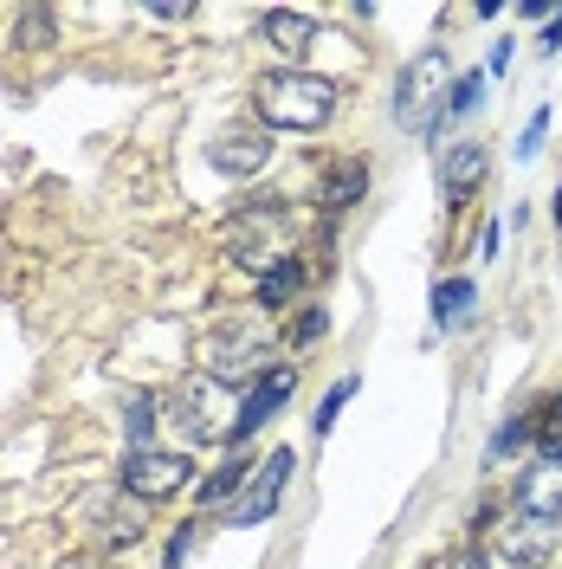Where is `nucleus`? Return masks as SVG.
<instances>
[{
  "mask_svg": "<svg viewBox=\"0 0 562 569\" xmlns=\"http://www.w3.org/2000/svg\"><path fill=\"white\" fill-rule=\"evenodd\" d=\"M362 188H369V162L343 156V162H330V169H323V181H317V208L337 220V213H350L355 201H362Z\"/></svg>",
  "mask_w": 562,
  "mask_h": 569,
  "instance_id": "nucleus-12",
  "label": "nucleus"
},
{
  "mask_svg": "<svg viewBox=\"0 0 562 569\" xmlns=\"http://www.w3.org/2000/svg\"><path fill=\"white\" fill-rule=\"evenodd\" d=\"M350 395H355V376H343L337 389L317 401V433H330V427H337V415H343V401H350Z\"/></svg>",
  "mask_w": 562,
  "mask_h": 569,
  "instance_id": "nucleus-23",
  "label": "nucleus"
},
{
  "mask_svg": "<svg viewBox=\"0 0 562 569\" xmlns=\"http://www.w3.org/2000/svg\"><path fill=\"white\" fill-rule=\"evenodd\" d=\"M284 401H291V369H265V376L240 395V427H233V447H240V440H252V433H259V427L284 408Z\"/></svg>",
  "mask_w": 562,
  "mask_h": 569,
  "instance_id": "nucleus-9",
  "label": "nucleus"
},
{
  "mask_svg": "<svg viewBox=\"0 0 562 569\" xmlns=\"http://www.w3.org/2000/svg\"><path fill=\"white\" fill-rule=\"evenodd\" d=\"M66 569H104V563H84V557H78V563H66Z\"/></svg>",
  "mask_w": 562,
  "mask_h": 569,
  "instance_id": "nucleus-29",
  "label": "nucleus"
},
{
  "mask_svg": "<svg viewBox=\"0 0 562 569\" xmlns=\"http://www.w3.org/2000/svg\"><path fill=\"white\" fill-rule=\"evenodd\" d=\"M181 427H188V440H233V427H240V395L227 389L220 376H194L188 389H181Z\"/></svg>",
  "mask_w": 562,
  "mask_h": 569,
  "instance_id": "nucleus-4",
  "label": "nucleus"
},
{
  "mask_svg": "<svg viewBox=\"0 0 562 569\" xmlns=\"http://www.w3.org/2000/svg\"><path fill=\"white\" fill-rule=\"evenodd\" d=\"M479 91H485V71H459L453 98H446V117H472L479 110Z\"/></svg>",
  "mask_w": 562,
  "mask_h": 569,
  "instance_id": "nucleus-21",
  "label": "nucleus"
},
{
  "mask_svg": "<svg viewBox=\"0 0 562 569\" xmlns=\"http://www.w3.org/2000/svg\"><path fill=\"white\" fill-rule=\"evenodd\" d=\"M440 569H492V557L485 550H465V557H453V563H440Z\"/></svg>",
  "mask_w": 562,
  "mask_h": 569,
  "instance_id": "nucleus-27",
  "label": "nucleus"
},
{
  "mask_svg": "<svg viewBox=\"0 0 562 569\" xmlns=\"http://www.w3.org/2000/svg\"><path fill=\"white\" fill-rule=\"evenodd\" d=\"M265 350H272V343H265V337H247V330H220V337H213V362H208V376H220V382H233V376H252V369H259V362H265Z\"/></svg>",
  "mask_w": 562,
  "mask_h": 569,
  "instance_id": "nucleus-11",
  "label": "nucleus"
},
{
  "mask_svg": "<svg viewBox=\"0 0 562 569\" xmlns=\"http://www.w3.org/2000/svg\"><path fill=\"white\" fill-rule=\"evenodd\" d=\"M247 479H252V460H240V453H233V460H220V466H213V479L201 486V505H227Z\"/></svg>",
  "mask_w": 562,
  "mask_h": 569,
  "instance_id": "nucleus-17",
  "label": "nucleus"
},
{
  "mask_svg": "<svg viewBox=\"0 0 562 569\" xmlns=\"http://www.w3.org/2000/svg\"><path fill=\"white\" fill-rule=\"evenodd\" d=\"M485 169H492L485 142H459V149H446V162H440V201H446V208L472 201L479 181H485Z\"/></svg>",
  "mask_w": 562,
  "mask_h": 569,
  "instance_id": "nucleus-10",
  "label": "nucleus"
},
{
  "mask_svg": "<svg viewBox=\"0 0 562 569\" xmlns=\"http://www.w3.org/2000/svg\"><path fill=\"white\" fill-rule=\"evenodd\" d=\"M227 252L240 266H252V272H272L279 259H291V208L284 201H252L247 213H233Z\"/></svg>",
  "mask_w": 562,
  "mask_h": 569,
  "instance_id": "nucleus-3",
  "label": "nucleus"
},
{
  "mask_svg": "<svg viewBox=\"0 0 562 569\" xmlns=\"http://www.w3.org/2000/svg\"><path fill=\"white\" fill-rule=\"evenodd\" d=\"M252 104H259L265 130H298L304 137V130H323L337 117V84L317 78V71H265Z\"/></svg>",
  "mask_w": 562,
  "mask_h": 569,
  "instance_id": "nucleus-1",
  "label": "nucleus"
},
{
  "mask_svg": "<svg viewBox=\"0 0 562 569\" xmlns=\"http://www.w3.org/2000/svg\"><path fill=\"white\" fill-rule=\"evenodd\" d=\"M188 479H194V460L188 453L149 447V453H130L123 460V498H137V505H162V498L188 492Z\"/></svg>",
  "mask_w": 562,
  "mask_h": 569,
  "instance_id": "nucleus-5",
  "label": "nucleus"
},
{
  "mask_svg": "<svg viewBox=\"0 0 562 569\" xmlns=\"http://www.w3.org/2000/svg\"><path fill=\"white\" fill-rule=\"evenodd\" d=\"M556 46H562V13L550 20V27H543V52H556Z\"/></svg>",
  "mask_w": 562,
  "mask_h": 569,
  "instance_id": "nucleus-28",
  "label": "nucleus"
},
{
  "mask_svg": "<svg viewBox=\"0 0 562 569\" xmlns=\"http://www.w3.org/2000/svg\"><path fill=\"white\" fill-rule=\"evenodd\" d=\"M123 421H130V453H149V440H155V421H162V415H155V395H137Z\"/></svg>",
  "mask_w": 562,
  "mask_h": 569,
  "instance_id": "nucleus-20",
  "label": "nucleus"
},
{
  "mask_svg": "<svg viewBox=\"0 0 562 569\" xmlns=\"http://www.w3.org/2000/svg\"><path fill=\"white\" fill-rule=\"evenodd\" d=\"M188 543H194V525H181V531L169 537V563H162V569H181V563H188Z\"/></svg>",
  "mask_w": 562,
  "mask_h": 569,
  "instance_id": "nucleus-25",
  "label": "nucleus"
},
{
  "mask_svg": "<svg viewBox=\"0 0 562 569\" xmlns=\"http://www.w3.org/2000/svg\"><path fill=\"white\" fill-rule=\"evenodd\" d=\"M543 137H550V110H536V117H530V123H524V137H518V156H524V162H530V156L543 149Z\"/></svg>",
  "mask_w": 562,
  "mask_h": 569,
  "instance_id": "nucleus-24",
  "label": "nucleus"
},
{
  "mask_svg": "<svg viewBox=\"0 0 562 569\" xmlns=\"http://www.w3.org/2000/svg\"><path fill=\"white\" fill-rule=\"evenodd\" d=\"M518 511H530V518H562V460H536L518 479Z\"/></svg>",
  "mask_w": 562,
  "mask_h": 569,
  "instance_id": "nucleus-13",
  "label": "nucleus"
},
{
  "mask_svg": "<svg viewBox=\"0 0 562 569\" xmlns=\"http://www.w3.org/2000/svg\"><path fill=\"white\" fill-rule=\"evenodd\" d=\"M472 298H479L472 279H440V284H433V323H440V330H453V323L472 311Z\"/></svg>",
  "mask_w": 562,
  "mask_h": 569,
  "instance_id": "nucleus-16",
  "label": "nucleus"
},
{
  "mask_svg": "<svg viewBox=\"0 0 562 569\" xmlns=\"http://www.w3.org/2000/svg\"><path fill=\"white\" fill-rule=\"evenodd\" d=\"M453 84H459L453 52H446V46H426L421 59L401 71V84H394V123H401V130H440Z\"/></svg>",
  "mask_w": 562,
  "mask_h": 569,
  "instance_id": "nucleus-2",
  "label": "nucleus"
},
{
  "mask_svg": "<svg viewBox=\"0 0 562 569\" xmlns=\"http://www.w3.org/2000/svg\"><path fill=\"white\" fill-rule=\"evenodd\" d=\"M311 337H323V311H311V318H298V330H291V343H311Z\"/></svg>",
  "mask_w": 562,
  "mask_h": 569,
  "instance_id": "nucleus-26",
  "label": "nucleus"
},
{
  "mask_svg": "<svg viewBox=\"0 0 562 569\" xmlns=\"http://www.w3.org/2000/svg\"><path fill=\"white\" fill-rule=\"evenodd\" d=\"M298 291H304V259H298V252H291V259H279L272 272H259V305H265V311L291 305Z\"/></svg>",
  "mask_w": 562,
  "mask_h": 569,
  "instance_id": "nucleus-15",
  "label": "nucleus"
},
{
  "mask_svg": "<svg viewBox=\"0 0 562 569\" xmlns=\"http://www.w3.org/2000/svg\"><path fill=\"white\" fill-rule=\"evenodd\" d=\"M536 460H562V389L536 408Z\"/></svg>",
  "mask_w": 562,
  "mask_h": 569,
  "instance_id": "nucleus-18",
  "label": "nucleus"
},
{
  "mask_svg": "<svg viewBox=\"0 0 562 569\" xmlns=\"http://www.w3.org/2000/svg\"><path fill=\"white\" fill-rule=\"evenodd\" d=\"M291 447H272L265 460L252 466V479L240 486V498H233V511H227V525H265L272 511H279V498H284V486H291Z\"/></svg>",
  "mask_w": 562,
  "mask_h": 569,
  "instance_id": "nucleus-6",
  "label": "nucleus"
},
{
  "mask_svg": "<svg viewBox=\"0 0 562 569\" xmlns=\"http://www.w3.org/2000/svg\"><path fill=\"white\" fill-rule=\"evenodd\" d=\"M556 537H562V518H530V511H511V518H498V531H492V557L498 563H543L550 550H556Z\"/></svg>",
  "mask_w": 562,
  "mask_h": 569,
  "instance_id": "nucleus-7",
  "label": "nucleus"
},
{
  "mask_svg": "<svg viewBox=\"0 0 562 569\" xmlns=\"http://www.w3.org/2000/svg\"><path fill=\"white\" fill-rule=\"evenodd\" d=\"M530 433H536V415H518V421H504L492 433V447H485V466H504V453H518Z\"/></svg>",
  "mask_w": 562,
  "mask_h": 569,
  "instance_id": "nucleus-19",
  "label": "nucleus"
},
{
  "mask_svg": "<svg viewBox=\"0 0 562 569\" xmlns=\"http://www.w3.org/2000/svg\"><path fill=\"white\" fill-rule=\"evenodd\" d=\"M259 39L272 46V52H284V59H298L304 46L317 39L311 13H291V7H272V13H259Z\"/></svg>",
  "mask_w": 562,
  "mask_h": 569,
  "instance_id": "nucleus-14",
  "label": "nucleus"
},
{
  "mask_svg": "<svg viewBox=\"0 0 562 569\" xmlns=\"http://www.w3.org/2000/svg\"><path fill=\"white\" fill-rule=\"evenodd\" d=\"M208 162L220 176H259L265 162H272V137L265 130H220L208 142Z\"/></svg>",
  "mask_w": 562,
  "mask_h": 569,
  "instance_id": "nucleus-8",
  "label": "nucleus"
},
{
  "mask_svg": "<svg viewBox=\"0 0 562 569\" xmlns=\"http://www.w3.org/2000/svg\"><path fill=\"white\" fill-rule=\"evenodd\" d=\"M20 46H27V52L52 46V13H46V7H27V13H20Z\"/></svg>",
  "mask_w": 562,
  "mask_h": 569,
  "instance_id": "nucleus-22",
  "label": "nucleus"
}]
</instances>
